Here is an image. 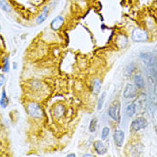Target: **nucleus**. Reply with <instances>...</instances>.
<instances>
[{
	"instance_id": "nucleus-9",
	"label": "nucleus",
	"mask_w": 157,
	"mask_h": 157,
	"mask_svg": "<svg viewBox=\"0 0 157 157\" xmlns=\"http://www.w3.org/2000/svg\"><path fill=\"white\" fill-rule=\"evenodd\" d=\"M134 83L138 89H144L145 86L144 80L143 79V77L140 75H135L134 76Z\"/></svg>"
},
{
	"instance_id": "nucleus-16",
	"label": "nucleus",
	"mask_w": 157,
	"mask_h": 157,
	"mask_svg": "<svg viewBox=\"0 0 157 157\" xmlns=\"http://www.w3.org/2000/svg\"><path fill=\"white\" fill-rule=\"evenodd\" d=\"M9 69H10V64H9V59L8 58H4L3 59V69L2 71L4 72H8Z\"/></svg>"
},
{
	"instance_id": "nucleus-17",
	"label": "nucleus",
	"mask_w": 157,
	"mask_h": 157,
	"mask_svg": "<svg viewBox=\"0 0 157 157\" xmlns=\"http://www.w3.org/2000/svg\"><path fill=\"white\" fill-rule=\"evenodd\" d=\"M0 3H1V9L3 10L6 11V12H8V11L10 10V6L9 5L8 3L5 0H0Z\"/></svg>"
},
{
	"instance_id": "nucleus-14",
	"label": "nucleus",
	"mask_w": 157,
	"mask_h": 157,
	"mask_svg": "<svg viewBox=\"0 0 157 157\" xmlns=\"http://www.w3.org/2000/svg\"><path fill=\"white\" fill-rule=\"evenodd\" d=\"M96 127H97V119L94 118L91 121H90V124H89V132H94L96 131Z\"/></svg>"
},
{
	"instance_id": "nucleus-5",
	"label": "nucleus",
	"mask_w": 157,
	"mask_h": 157,
	"mask_svg": "<svg viewBox=\"0 0 157 157\" xmlns=\"http://www.w3.org/2000/svg\"><path fill=\"white\" fill-rule=\"evenodd\" d=\"M123 95L124 98H127V99H131V98L135 97L136 95V88L133 86L132 84L128 83L125 86V88L124 89Z\"/></svg>"
},
{
	"instance_id": "nucleus-12",
	"label": "nucleus",
	"mask_w": 157,
	"mask_h": 157,
	"mask_svg": "<svg viewBox=\"0 0 157 157\" xmlns=\"http://www.w3.org/2000/svg\"><path fill=\"white\" fill-rule=\"evenodd\" d=\"M136 113V105L134 103H131L130 105H128L126 108V114L129 118H132Z\"/></svg>"
},
{
	"instance_id": "nucleus-21",
	"label": "nucleus",
	"mask_w": 157,
	"mask_h": 157,
	"mask_svg": "<svg viewBox=\"0 0 157 157\" xmlns=\"http://www.w3.org/2000/svg\"><path fill=\"white\" fill-rule=\"evenodd\" d=\"M84 156H92L91 155H89V154H88V155H85Z\"/></svg>"
},
{
	"instance_id": "nucleus-19",
	"label": "nucleus",
	"mask_w": 157,
	"mask_h": 157,
	"mask_svg": "<svg viewBox=\"0 0 157 157\" xmlns=\"http://www.w3.org/2000/svg\"><path fill=\"white\" fill-rule=\"evenodd\" d=\"M4 81V77L2 75V74H1V82H0V85H1V86H3Z\"/></svg>"
},
{
	"instance_id": "nucleus-7",
	"label": "nucleus",
	"mask_w": 157,
	"mask_h": 157,
	"mask_svg": "<svg viewBox=\"0 0 157 157\" xmlns=\"http://www.w3.org/2000/svg\"><path fill=\"white\" fill-rule=\"evenodd\" d=\"M64 17L59 16V17H55L51 22V29L53 31H57V30H59L62 26L64 25Z\"/></svg>"
},
{
	"instance_id": "nucleus-11",
	"label": "nucleus",
	"mask_w": 157,
	"mask_h": 157,
	"mask_svg": "<svg viewBox=\"0 0 157 157\" xmlns=\"http://www.w3.org/2000/svg\"><path fill=\"white\" fill-rule=\"evenodd\" d=\"M9 104V99L6 95V92L5 90L2 91V95H1V100H0V106L2 108H5L6 106H8Z\"/></svg>"
},
{
	"instance_id": "nucleus-8",
	"label": "nucleus",
	"mask_w": 157,
	"mask_h": 157,
	"mask_svg": "<svg viewBox=\"0 0 157 157\" xmlns=\"http://www.w3.org/2000/svg\"><path fill=\"white\" fill-rule=\"evenodd\" d=\"M94 149L96 151V153L99 155H104L106 152V148L105 147V145L103 144V143L101 141H95L94 144Z\"/></svg>"
},
{
	"instance_id": "nucleus-20",
	"label": "nucleus",
	"mask_w": 157,
	"mask_h": 157,
	"mask_svg": "<svg viewBox=\"0 0 157 157\" xmlns=\"http://www.w3.org/2000/svg\"><path fill=\"white\" fill-rule=\"evenodd\" d=\"M70 156H76V155H75L74 154H70V155H67V157H70Z\"/></svg>"
},
{
	"instance_id": "nucleus-10",
	"label": "nucleus",
	"mask_w": 157,
	"mask_h": 157,
	"mask_svg": "<svg viewBox=\"0 0 157 157\" xmlns=\"http://www.w3.org/2000/svg\"><path fill=\"white\" fill-rule=\"evenodd\" d=\"M48 12H49V10H48V7H46V8L44 9V10L41 12V14L37 17V19H36V22H37L38 24H41L43 21L47 19V16H48Z\"/></svg>"
},
{
	"instance_id": "nucleus-4",
	"label": "nucleus",
	"mask_w": 157,
	"mask_h": 157,
	"mask_svg": "<svg viewBox=\"0 0 157 157\" xmlns=\"http://www.w3.org/2000/svg\"><path fill=\"white\" fill-rule=\"evenodd\" d=\"M148 126V122L144 118H137L135 120H133L131 124L132 131L134 132H138L141 130H144L145 128Z\"/></svg>"
},
{
	"instance_id": "nucleus-6",
	"label": "nucleus",
	"mask_w": 157,
	"mask_h": 157,
	"mask_svg": "<svg viewBox=\"0 0 157 157\" xmlns=\"http://www.w3.org/2000/svg\"><path fill=\"white\" fill-rule=\"evenodd\" d=\"M113 139H114L115 144L118 147H122L124 141V132L121 130H117L115 131L114 135H113Z\"/></svg>"
},
{
	"instance_id": "nucleus-18",
	"label": "nucleus",
	"mask_w": 157,
	"mask_h": 157,
	"mask_svg": "<svg viewBox=\"0 0 157 157\" xmlns=\"http://www.w3.org/2000/svg\"><path fill=\"white\" fill-rule=\"evenodd\" d=\"M109 132H110V129L106 126V127L103 128V130H102V132H101V138L103 140H105L106 137L108 136L109 135Z\"/></svg>"
},
{
	"instance_id": "nucleus-13",
	"label": "nucleus",
	"mask_w": 157,
	"mask_h": 157,
	"mask_svg": "<svg viewBox=\"0 0 157 157\" xmlns=\"http://www.w3.org/2000/svg\"><path fill=\"white\" fill-rule=\"evenodd\" d=\"M100 89H101V82L100 80H96L94 81V83H93V92L94 94H97L99 93V91H100Z\"/></svg>"
},
{
	"instance_id": "nucleus-1",
	"label": "nucleus",
	"mask_w": 157,
	"mask_h": 157,
	"mask_svg": "<svg viewBox=\"0 0 157 157\" xmlns=\"http://www.w3.org/2000/svg\"><path fill=\"white\" fill-rule=\"evenodd\" d=\"M132 38L135 42H145L149 40V34L147 31L137 28L132 31Z\"/></svg>"
},
{
	"instance_id": "nucleus-2",
	"label": "nucleus",
	"mask_w": 157,
	"mask_h": 157,
	"mask_svg": "<svg viewBox=\"0 0 157 157\" xmlns=\"http://www.w3.org/2000/svg\"><path fill=\"white\" fill-rule=\"evenodd\" d=\"M28 113L30 116H32L34 119H40L42 117V111L39 104L35 103V102H31L28 105Z\"/></svg>"
},
{
	"instance_id": "nucleus-3",
	"label": "nucleus",
	"mask_w": 157,
	"mask_h": 157,
	"mask_svg": "<svg viewBox=\"0 0 157 157\" xmlns=\"http://www.w3.org/2000/svg\"><path fill=\"white\" fill-rule=\"evenodd\" d=\"M119 112H120V103L118 101H115L108 110V115L111 119L118 122L119 120Z\"/></svg>"
},
{
	"instance_id": "nucleus-15",
	"label": "nucleus",
	"mask_w": 157,
	"mask_h": 157,
	"mask_svg": "<svg viewBox=\"0 0 157 157\" xmlns=\"http://www.w3.org/2000/svg\"><path fill=\"white\" fill-rule=\"evenodd\" d=\"M105 98H106V92H103L101 95V97L99 99V101H98L97 105V109L98 110H101L103 106V104H104V101H105Z\"/></svg>"
}]
</instances>
